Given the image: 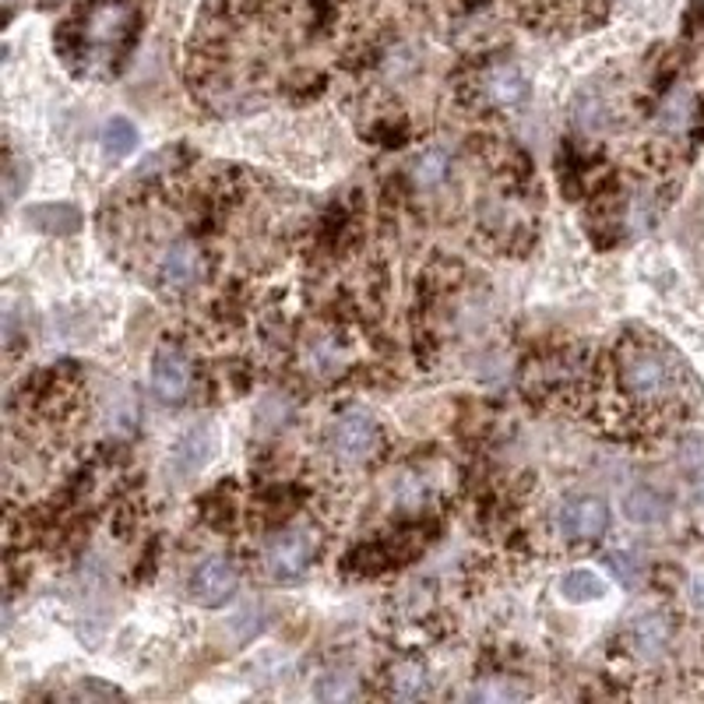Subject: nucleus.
Returning a JSON list of instances; mask_svg holds the SVG:
<instances>
[{
  "mask_svg": "<svg viewBox=\"0 0 704 704\" xmlns=\"http://www.w3.org/2000/svg\"><path fill=\"white\" fill-rule=\"evenodd\" d=\"M560 595L567 603H595L606 595V581L595 571H567L560 578Z\"/></svg>",
  "mask_w": 704,
  "mask_h": 704,
  "instance_id": "14",
  "label": "nucleus"
},
{
  "mask_svg": "<svg viewBox=\"0 0 704 704\" xmlns=\"http://www.w3.org/2000/svg\"><path fill=\"white\" fill-rule=\"evenodd\" d=\"M469 697L472 701H515V697H521V687L507 683V680H490L483 687H475Z\"/></svg>",
  "mask_w": 704,
  "mask_h": 704,
  "instance_id": "21",
  "label": "nucleus"
},
{
  "mask_svg": "<svg viewBox=\"0 0 704 704\" xmlns=\"http://www.w3.org/2000/svg\"><path fill=\"white\" fill-rule=\"evenodd\" d=\"M694 603L704 606V585H694Z\"/></svg>",
  "mask_w": 704,
  "mask_h": 704,
  "instance_id": "24",
  "label": "nucleus"
},
{
  "mask_svg": "<svg viewBox=\"0 0 704 704\" xmlns=\"http://www.w3.org/2000/svg\"><path fill=\"white\" fill-rule=\"evenodd\" d=\"M606 564L623 589H638L641 578H645V567H641L638 557H631V553H606Z\"/></svg>",
  "mask_w": 704,
  "mask_h": 704,
  "instance_id": "18",
  "label": "nucleus"
},
{
  "mask_svg": "<svg viewBox=\"0 0 704 704\" xmlns=\"http://www.w3.org/2000/svg\"><path fill=\"white\" fill-rule=\"evenodd\" d=\"M560 529L567 539H598L609 529V507L598 497H578L564 504Z\"/></svg>",
  "mask_w": 704,
  "mask_h": 704,
  "instance_id": "5",
  "label": "nucleus"
},
{
  "mask_svg": "<svg viewBox=\"0 0 704 704\" xmlns=\"http://www.w3.org/2000/svg\"><path fill=\"white\" fill-rule=\"evenodd\" d=\"M127 33H131V11L120 4L99 8L88 18V39L99 42V47H116V42L127 39Z\"/></svg>",
  "mask_w": 704,
  "mask_h": 704,
  "instance_id": "10",
  "label": "nucleus"
},
{
  "mask_svg": "<svg viewBox=\"0 0 704 704\" xmlns=\"http://www.w3.org/2000/svg\"><path fill=\"white\" fill-rule=\"evenodd\" d=\"M697 497L704 501V479H701V483H697Z\"/></svg>",
  "mask_w": 704,
  "mask_h": 704,
  "instance_id": "25",
  "label": "nucleus"
},
{
  "mask_svg": "<svg viewBox=\"0 0 704 704\" xmlns=\"http://www.w3.org/2000/svg\"><path fill=\"white\" fill-rule=\"evenodd\" d=\"M669 638H672V623L663 613H645V617H638L631 627V641L641 658H658L666 652Z\"/></svg>",
  "mask_w": 704,
  "mask_h": 704,
  "instance_id": "9",
  "label": "nucleus"
},
{
  "mask_svg": "<svg viewBox=\"0 0 704 704\" xmlns=\"http://www.w3.org/2000/svg\"><path fill=\"white\" fill-rule=\"evenodd\" d=\"M353 694H356V683H353V677H346V672H324V677L318 680L321 701H346Z\"/></svg>",
  "mask_w": 704,
  "mask_h": 704,
  "instance_id": "19",
  "label": "nucleus"
},
{
  "mask_svg": "<svg viewBox=\"0 0 704 704\" xmlns=\"http://www.w3.org/2000/svg\"><path fill=\"white\" fill-rule=\"evenodd\" d=\"M412 176H416L419 187L444 184V176H447V152H441V148H430V152H423V156L416 159Z\"/></svg>",
  "mask_w": 704,
  "mask_h": 704,
  "instance_id": "17",
  "label": "nucleus"
},
{
  "mask_svg": "<svg viewBox=\"0 0 704 704\" xmlns=\"http://www.w3.org/2000/svg\"><path fill=\"white\" fill-rule=\"evenodd\" d=\"M687 120H691V92H683L680 88V92H672L669 102L663 107V124L669 131H683Z\"/></svg>",
  "mask_w": 704,
  "mask_h": 704,
  "instance_id": "20",
  "label": "nucleus"
},
{
  "mask_svg": "<svg viewBox=\"0 0 704 704\" xmlns=\"http://www.w3.org/2000/svg\"><path fill=\"white\" fill-rule=\"evenodd\" d=\"M623 387L627 395H634L641 402H652V398H663L669 387H672V373L669 363L663 356L655 353H631L623 359Z\"/></svg>",
  "mask_w": 704,
  "mask_h": 704,
  "instance_id": "2",
  "label": "nucleus"
},
{
  "mask_svg": "<svg viewBox=\"0 0 704 704\" xmlns=\"http://www.w3.org/2000/svg\"><path fill=\"white\" fill-rule=\"evenodd\" d=\"M212 430H190L184 441L176 444V452H173V469L180 475H194V472H201L205 469V461L212 458Z\"/></svg>",
  "mask_w": 704,
  "mask_h": 704,
  "instance_id": "13",
  "label": "nucleus"
},
{
  "mask_svg": "<svg viewBox=\"0 0 704 704\" xmlns=\"http://www.w3.org/2000/svg\"><path fill=\"white\" fill-rule=\"evenodd\" d=\"M332 447L342 461H367L378 452V423L363 409H349L346 416L335 419Z\"/></svg>",
  "mask_w": 704,
  "mask_h": 704,
  "instance_id": "3",
  "label": "nucleus"
},
{
  "mask_svg": "<svg viewBox=\"0 0 704 704\" xmlns=\"http://www.w3.org/2000/svg\"><path fill=\"white\" fill-rule=\"evenodd\" d=\"M483 92H486V99L493 102V107L515 110V107H521V102L529 99V78L518 67L501 64L483 78Z\"/></svg>",
  "mask_w": 704,
  "mask_h": 704,
  "instance_id": "6",
  "label": "nucleus"
},
{
  "mask_svg": "<svg viewBox=\"0 0 704 704\" xmlns=\"http://www.w3.org/2000/svg\"><path fill=\"white\" fill-rule=\"evenodd\" d=\"M152 387H156V395L166 398V402H180V398L187 395V387H190V367H187V359L180 356L176 349H162V353L156 356Z\"/></svg>",
  "mask_w": 704,
  "mask_h": 704,
  "instance_id": "7",
  "label": "nucleus"
},
{
  "mask_svg": "<svg viewBox=\"0 0 704 704\" xmlns=\"http://www.w3.org/2000/svg\"><path fill=\"white\" fill-rule=\"evenodd\" d=\"M680 461H683V466H691V469H701V466H704V437H701V433H694V437L683 441Z\"/></svg>",
  "mask_w": 704,
  "mask_h": 704,
  "instance_id": "22",
  "label": "nucleus"
},
{
  "mask_svg": "<svg viewBox=\"0 0 704 704\" xmlns=\"http://www.w3.org/2000/svg\"><path fill=\"white\" fill-rule=\"evenodd\" d=\"M102 148H107V156L113 159L131 156L134 148H138V127H134L127 116L107 120V127H102Z\"/></svg>",
  "mask_w": 704,
  "mask_h": 704,
  "instance_id": "15",
  "label": "nucleus"
},
{
  "mask_svg": "<svg viewBox=\"0 0 704 704\" xmlns=\"http://www.w3.org/2000/svg\"><path fill=\"white\" fill-rule=\"evenodd\" d=\"M25 222H33L39 233H74L82 226V212L74 205H33L25 208Z\"/></svg>",
  "mask_w": 704,
  "mask_h": 704,
  "instance_id": "12",
  "label": "nucleus"
},
{
  "mask_svg": "<svg viewBox=\"0 0 704 704\" xmlns=\"http://www.w3.org/2000/svg\"><path fill=\"white\" fill-rule=\"evenodd\" d=\"M162 282L170 289H187L201 279V250L194 244H173L166 254H162Z\"/></svg>",
  "mask_w": 704,
  "mask_h": 704,
  "instance_id": "8",
  "label": "nucleus"
},
{
  "mask_svg": "<svg viewBox=\"0 0 704 704\" xmlns=\"http://www.w3.org/2000/svg\"><path fill=\"white\" fill-rule=\"evenodd\" d=\"M623 515L631 518L634 526H663L669 518V501L649 486H638L623 497Z\"/></svg>",
  "mask_w": 704,
  "mask_h": 704,
  "instance_id": "11",
  "label": "nucleus"
},
{
  "mask_svg": "<svg viewBox=\"0 0 704 704\" xmlns=\"http://www.w3.org/2000/svg\"><path fill=\"white\" fill-rule=\"evenodd\" d=\"M430 691V677H427V669L419 666V663H402L395 666L392 672V694L402 697V701H416V697H423Z\"/></svg>",
  "mask_w": 704,
  "mask_h": 704,
  "instance_id": "16",
  "label": "nucleus"
},
{
  "mask_svg": "<svg viewBox=\"0 0 704 704\" xmlns=\"http://www.w3.org/2000/svg\"><path fill=\"white\" fill-rule=\"evenodd\" d=\"M318 557V535L310 529H293L275 535L264 549V571L275 581H296L304 578L310 560Z\"/></svg>",
  "mask_w": 704,
  "mask_h": 704,
  "instance_id": "1",
  "label": "nucleus"
},
{
  "mask_svg": "<svg viewBox=\"0 0 704 704\" xmlns=\"http://www.w3.org/2000/svg\"><path fill=\"white\" fill-rule=\"evenodd\" d=\"M239 585V575H236V564L226 557H212L205 560L198 571L190 578V598L205 609H219L226 606L233 592Z\"/></svg>",
  "mask_w": 704,
  "mask_h": 704,
  "instance_id": "4",
  "label": "nucleus"
},
{
  "mask_svg": "<svg viewBox=\"0 0 704 704\" xmlns=\"http://www.w3.org/2000/svg\"><path fill=\"white\" fill-rule=\"evenodd\" d=\"M74 697H85V701H88V697H107V701H110V697H124V694H120L116 687H107V683H92V680H85V683L74 687Z\"/></svg>",
  "mask_w": 704,
  "mask_h": 704,
  "instance_id": "23",
  "label": "nucleus"
}]
</instances>
